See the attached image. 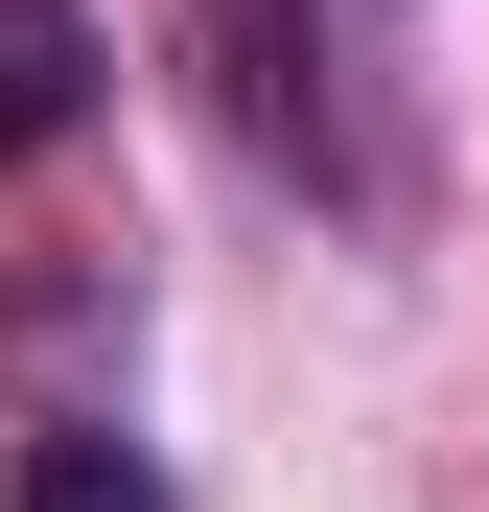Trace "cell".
Masks as SVG:
<instances>
[{
    "mask_svg": "<svg viewBox=\"0 0 489 512\" xmlns=\"http://www.w3.org/2000/svg\"><path fill=\"white\" fill-rule=\"evenodd\" d=\"M94 70H117L94 0H0V163H47L70 117H94Z\"/></svg>",
    "mask_w": 489,
    "mask_h": 512,
    "instance_id": "cell-2",
    "label": "cell"
},
{
    "mask_svg": "<svg viewBox=\"0 0 489 512\" xmlns=\"http://www.w3.org/2000/svg\"><path fill=\"white\" fill-rule=\"evenodd\" d=\"M210 47H233V117L280 163H326V0H210Z\"/></svg>",
    "mask_w": 489,
    "mask_h": 512,
    "instance_id": "cell-1",
    "label": "cell"
},
{
    "mask_svg": "<svg viewBox=\"0 0 489 512\" xmlns=\"http://www.w3.org/2000/svg\"><path fill=\"white\" fill-rule=\"evenodd\" d=\"M0 512H163V466L117 443V419H47V443L0 466Z\"/></svg>",
    "mask_w": 489,
    "mask_h": 512,
    "instance_id": "cell-3",
    "label": "cell"
}]
</instances>
